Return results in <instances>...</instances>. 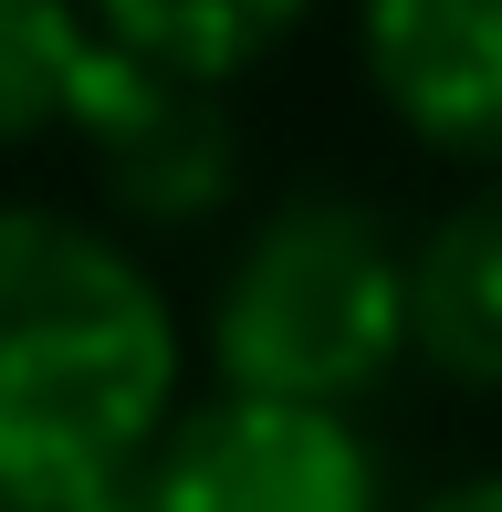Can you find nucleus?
<instances>
[{
	"label": "nucleus",
	"instance_id": "nucleus-3",
	"mask_svg": "<svg viewBox=\"0 0 502 512\" xmlns=\"http://www.w3.org/2000/svg\"><path fill=\"white\" fill-rule=\"evenodd\" d=\"M147 502L157 512H387V471L356 408L220 387L210 408H178L168 439L147 450Z\"/></svg>",
	"mask_w": 502,
	"mask_h": 512
},
{
	"label": "nucleus",
	"instance_id": "nucleus-7",
	"mask_svg": "<svg viewBox=\"0 0 502 512\" xmlns=\"http://www.w3.org/2000/svg\"><path fill=\"white\" fill-rule=\"evenodd\" d=\"M105 42L168 63L199 84H241L251 63H272L293 32L314 21V0H84Z\"/></svg>",
	"mask_w": 502,
	"mask_h": 512
},
{
	"label": "nucleus",
	"instance_id": "nucleus-10",
	"mask_svg": "<svg viewBox=\"0 0 502 512\" xmlns=\"http://www.w3.org/2000/svg\"><path fill=\"white\" fill-rule=\"evenodd\" d=\"M419 512H502V471H461V481H440Z\"/></svg>",
	"mask_w": 502,
	"mask_h": 512
},
{
	"label": "nucleus",
	"instance_id": "nucleus-1",
	"mask_svg": "<svg viewBox=\"0 0 502 512\" xmlns=\"http://www.w3.org/2000/svg\"><path fill=\"white\" fill-rule=\"evenodd\" d=\"M178 418V314L116 230L0 209V512L116 481Z\"/></svg>",
	"mask_w": 502,
	"mask_h": 512
},
{
	"label": "nucleus",
	"instance_id": "nucleus-6",
	"mask_svg": "<svg viewBox=\"0 0 502 512\" xmlns=\"http://www.w3.org/2000/svg\"><path fill=\"white\" fill-rule=\"evenodd\" d=\"M408 356L471 398H502V189L450 199L408 241Z\"/></svg>",
	"mask_w": 502,
	"mask_h": 512
},
{
	"label": "nucleus",
	"instance_id": "nucleus-2",
	"mask_svg": "<svg viewBox=\"0 0 502 512\" xmlns=\"http://www.w3.org/2000/svg\"><path fill=\"white\" fill-rule=\"evenodd\" d=\"M408 366V241L356 189H283L251 209L210 293V377L356 408Z\"/></svg>",
	"mask_w": 502,
	"mask_h": 512
},
{
	"label": "nucleus",
	"instance_id": "nucleus-4",
	"mask_svg": "<svg viewBox=\"0 0 502 512\" xmlns=\"http://www.w3.org/2000/svg\"><path fill=\"white\" fill-rule=\"evenodd\" d=\"M63 136L95 157L105 199L126 209L136 230H199L241 199V115H231V84H199V74H168V63L126 53V42L95 32L74 74V105H63Z\"/></svg>",
	"mask_w": 502,
	"mask_h": 512
},
{
	"label": "nucleus",
	"instance_id": "nucleus-8",
	"mask_svg": "<svg viewBox=\"0 0 502 512\" xmlns=\"http://www.w3.org/2000/svg\"><path fill=\"white\" fill-rule=\"evenodd\" d=\"M84 53H95V11L84 0H0V147L63 136Z\"/></svg>",
	"mask_w": 502,
	"mask_h": 512
},
{
	"label": "nucleus",
	"instance_id": "nucleus-5",
	"mask_svg": "<svg viewBox=\"0 0 502 512\" xmlns=\"http://www.w3.org/2000/svg\"><path fill=\"white\" fill-rule=\"evenodd\" d=\"M356 63L419 147L502 168V0H356Z\"/></svg>",
	"mask_w": 502,
	"mask_h": 512
},
{
	"label": "nucleus",
	"instance_id": "nucleus-9",
	"mask_svg": "<svg viewBox=\"0 0 502 512\" xmlns=\"http://www.w3.org/2000/svg\"><path fill=\"white\" fill-rule=\"evenodd\" d=\"M42 512H157L147 502V460L116 471V481H84V492H63V502H42Z\"/></svg>",
	"mask_w": 502,
	"mask_h": 512
}]
</instances>
